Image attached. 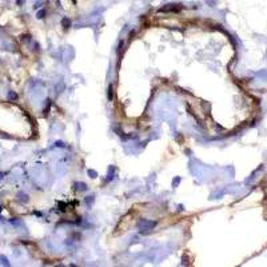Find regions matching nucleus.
Segmentation results:
<instances>
[{
  "instance_id": "f257e3e1",
  "label": "nucleus",
  "mask_w": 267,
  "mask_h": 267,
  "mask_svg": "<svg viewBox=\"0 0 267 267\" xmlns=\"http://www.w3.org/2000/svg\"><path fill=\"white\" fill-rule=\"evenodd\" d=\"M156 226V222L154 220H148V219H142V220L138 223V228L140 230V233H148V231H151L154 227Z\"/></svg>"
},
{
  "instance_id": "f03ea898",
  "label": "nucleus",
  "mask_w": 267,
  "mask_h": 267,
  "mask_svg": "<svg viewBox=\"0 0 267 267\" xmlns=\"http://www.w3.org/2000/svg\"><path fill=\"white\" fill-rule=\"evenodd\" d=\"M180 4H174V3H170V4H166L164 7H162L159 9V12H178L180 11Z\"/></svg>"
},
{
  "instance_id": "7ed1b4c3",
  "label": "nucleus",
  "mask_w": 267,
  "mask_h": 267,
  "mask_svg": "<svg viewBox=\"0 0 267 267\" xmlns=\"http://www.w3.org/2000/svg\"><path fill=\"white\" fill-rule=\"evenodd\" d=\"M75 188L78 190V191H86V190H87V186L84 184V183L79 182V183H75Z\"/></svg>"
},
{
  "instance_id": "20e7f679",
  "label": "nucleus",
  "mask_w": 267,
  "mask_h": 267,
  "mask_svg": "<svg viewBox=\"0 0 267 267\" xmlns=\"http://www.w3.org/2000/svg\"><path fill=\"white\" fill-rule=\"evenodd\" d=\"M62 24H63V27H64V28L67 29V28H69V27H71V20L68 19V17H64V19L62 20Z\"/></svg>"
},
{
  "instance_id": "39448f33",
  "label": "nucleus",
  "mask_w": 267,
  "mask_h": 267,
  "mask_svg": "<svg viewBox=\"0 0 267 267\" xmlns=\"http://www.w3.org/2000/svg\"><path fill=\"white\" fill-rule=\"evenodd\" d=\"M86 203L90 204V206L94 203V196H92V195H91V196H87V198H86Z\"/></svg>"
},
{
  "instance_id": "423d86ee",
  "label": "nucleus",
  "mask_w": 267,
  "mask_h": 267,
  "mask_svg": "<svg viewBox=\"0 0 267 267\" xmlns=\"http://www.w3.org/2000/svg\"><path fill=\"white\" fill-rule=\"evenodd\" d=\"M44 15H45V11L44 9H41V11H39V12H38V17H39V19H43Z\"/></svg>"
},
{
  "instance_id": "0eeeda50",
  "label": "nucleus",
  "mask_w": 267,
  "mask_h": 267,
  "mask_svg": "<svg viewBox=\"0 0 267 267\" xmlns=\"http://www.w3.org/2000/svg\"><path fill=\"white\" fill-rule=\"evenodd\" d=\"M206 3L210 5V7H214L215 5V3H216V0H206Z\"/></svg>"
},
{
  "instance_id": "6e6552de",
  "label": "nucleus",
  "mask_w": 267,
  "mask_h": 267,
  "mask_svg": "<svg viewBox=\"0 0 267 267\" xmlns=\"http://www.w3.org/2000/svg\"><path fill=\"white\" fill-rule=\"evenodd\" d=\"M108 99L112 100V86H111V84H110V87H108Z\"/></svg>"
},
{
  "instance_id": "1a4fd4ad",
  "label": "nucleus",
  "mask_w": 267,
  "mask_h": 267,
  "mask_svg": "<svg viewBox=\"0 0 267 267\" xmlns=\"http://www.w3.org/2000/svg\"><path fill=\"white\" fill-rule=\"evenodd\" d=\"M179 182H180V178H175V180H172V186L176 187L178 184H179Z\"/></svg>"
},
{
  "instance_id": "9d476101",
  "label": "nucleus",
  "mask_w": 267,
  "mask_h": 267,
  "mask_svg": "<svg viewBox=\"0 0 267 267\" xmlns=\"http://www.w3.org/2000/svg\"><path fill=\"white\" fill-rule=\"evenodd\" d=\"M88 174L91 175V178H96V172H95L94 170H88Z\"/></svg>"
},
{
  "instance_id": "9b49d317",
  "label": "nucleus",
  "mask_w": 267,
  "mask_h": 267,
  "mask_svg": "<svg viewBox=\"0 0 267 267\" xmlns=\"http://www.w3.org/2000/svg\"><path fill=\"white\" fill-rule=\"evenodd\" d=\"M24 2H26V0H17V4L20 5V4H23V3H24Z\"/></svg>"
}]
</instances>
